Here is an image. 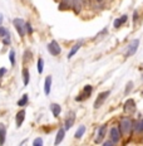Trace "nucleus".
Returning a JSON list of instances; mask_svg holds the SVG:
<instances>
[{
  "instance_id": "obj_32",
  "label": "nucleus",
  "mask_w": 143,
  "mask_h": 146,
  "mask_svg": "<svg viewBox=\"0 0 143 146\" xmlns=\"http://www.w3.org/2000/svg\"><path fill=\"white\" fill-rule=\"evenodd\" d=\"M5 72H7V69H5V68H0V78L5 74Z\"/></svg>"
},
{
  "instance_id": "obj_28",
  "label": "nucleus",
  "mask_w": 143,
  "mask_h": 146,
  "mask_svg": "<svg viewBox=\"0 0 143 146\" xmlns=\"http://www.w3.org/2000/svg\"><path fill=\"white\" fill-rule=\"evenodd\" d=\"M9 58H10L11 66H14V64H15V52H14V50H11L10 53H9Z\"/></svg>"
},
{
  "instance_id": "obj_8",
  "label": "nucleus",
  "mask_w": 143,
  "mask_h": 146,
  "mask_svg": "<svg viewBox=\"0 0 143 146\" xmlns=\"http://www.w3.org/2000/svg\"><path fill=\"white\" fill-rule=\"evenodd\" d=\"M48 50H49V53L51 56H59L60 52H62V48H60L59 43H58L57 40H51L49 44H48Z\"/></svg>"
},
{
  "instance_id": "obj_9",
  "label": "nucleus",
  "mask_w": 143,
  "mask_h": 146,
  "mask_svg": "<svg viewBox=\"0 0 143 146\" xmlns=\"http://www.w3.org/2000/svg\"><path fill=\"white\" fill-rule=\"evenodd\" d=\"M105 135H107V125L104 123V125H102V126L98 129V132H97V136H96L94 142H96V144H100V142H103Z\"/></svg>"
},
{
  "instance_id": "obj_26",
  "label": "nucleus",
  "mask_w": 143,
  "mask_h": 146,
  "mask_svg": "<svg viewBox=\"0 0 143 146\" xmlns=\"http://www.w3.org/2000/svg\"><path fill=\"white\" fill-rule=\"evenodd\" d=\"M33 146H43V139L42 137H36L33 142Z\"/></svg>"
},
{
  "instance_id": "obj_5",
  "label": "nucleus",
  "mask_w": 143,
  "mask_h": 146,
  "mask_svg": "<svg viewBox=\"0 0 143 146\" xmlns=\"http://www.w3.org/2000/svg\"><path fill=\"white\" fill-rule=\"evenodd\" d=\"M109 95H111V91H103V92H100L98 96H97V98H96V101H94V106L93 107L94 108H99L100 106L103 105V103L105 102V100L109 97Z\"/></svg>"
},
{
  "instance_id": "obj_22",
  "label": "nucleus",
  "mask_w": 143,
  "mask_h": 146,
  "mask_svg": "<svg viewBox=\"0 0 143 146\" xmlns=\"http://www.w3.org/2000/svg\"><path fill=\"white\" fill-rule=\"evenodd\" d=\"M8 36H10V33L8 32L7 28H4V27H0V39H5L8 38Z\"/></svg>"
},
{
  "instance_id": "obj_29",
  "label": "nucleus",
  "mask_w": 143,
  "mask_h": 146,
  "mask_svg": "<svg viewBox=\"0 0 143 146\" xmlns=\"http://www.w3.org/2000/svg\"><path fill=\"white\" fill-rule=\"evenodd\" d=\"M138 18H139V15H138V11H134V13H133V23H138Z\"/></svg>"
},
{
  "instance_id": "obj_7",
  "label": "nucleus",
  "mask_w": 143,
  "mask_h": 146,
  "mask_svg": "<svg viewBox=\"0 0 143 146\" xmlns=\"http://www.w3.org/2000/svg\"><path fill=\"white\" fill-rule=\"evenodd\" d=\"M134 111H136V102H134V100H133V98L127 100V101L124 102V105H123V112H124V113H127V115H132Z\"/></svg>"
},
{
  "instance_id": "obj_18",
  "label": "nucleus",
  "mask_w": 143,
  "mask_h": 146,
  "mask_svg": "<svg viewBox=\"0 0 143 146\" xmlns=\"http://www.w3.org/2000/svg\"><path fill=\"white\" fill-rule=\"evenodd\" d=\"M133 130L138 133L143 132V117L139 121H134V127H133Z\"/></svg>"
},
{
  "instance_id": "obj_10",
  "label": "nucleus",
  "mask_w": 143,
  "mask_h": 146,
  "mask_svg": "<svg viewBox=\"0 0 143 146\" xmlns=\"http://www.w3.org/2000/svg\"><path fill=\"white\" fill-rule=\"evenodd\" d=\"M127 20H128V15H127V14L121 15L119 18L114 19V22H113V28H114V29H119V28H122V27H123L124 24L127 23Z\"/></svg>"
},
{
  "instance_id": "obj_21",
  "label": "nucleus",
  "mask_w": 143,
  "mask_h": 146,
  "mask_svg": "<svg viewBox=\"0 0 143 146\" xmlns=\"http://www.w3.org/2000/svg\"><path fill=\"white\" fill-rule=\"evenodd\" d=\"M29 103V97H28V95H24L22 98H19V101H18V103L16 105L18 106H22V107H24V106H26Z\"/></svg>"
},
{
  "instance_id": "obj_24",
  "label": "nucleus",
  "mask_w": 143,
  "mask_h": 146,
  "mask_svg": "<svg viewBox=\"0 0 143 146\" xmlns=\"http://www.w3.org/2000/svg\"><path fill=\"white\" fill-rule=\"evenodd\" d=\"M73 9H74V11L75 13H79L80 11V4H79V0H73Z\"/></svg>"
},
{
  "instance_id": "obj_25",
  "label": "nucleus",
  "mask_w": 143,
  "mask_h": 146,
  "mask_svg": "<svg viewBox=\"0 0 143 146\" xmlns=\"http://www.w3.org/2000/svg\"><path fill=\"white\" fill-rule=\"evenodd\" d=\"M133 87H134L133 82H128V83H127V86H126V88H124V95H128L130 91H132Z\"/></svg>"
},
{
  "instance_id": "obj_4",
  "label": "nucleus",
  "mask_w": 143,
  "mask_h": 146,
  "mask_svg": "<svg viewBox=\"0 0 143 146\" xmlns=\"http://www.w3.org/2000/svg\"><path fill=\"white\" fill-rule=\"evenodd\" d=\"M14 27L15 29H16V32L19 33L20 36H24L26 33V23L24 22L23 19H20V18H16V19H14Z\"/></svg>"
},
{
  "instance_id": "obj_17",
  "label": "nucleus",
  "mask_w": 143,
  "mask_h": 146,
  "mask_svg": "<svg viewBox=\"0 0 143 146\" xmlns=\"http://www.w3.org/2000/svg\"><path fill=\"white\" fill-rule=\"evenodd\" d=\"M51 90V76H48L45 78V83H44V92L45 95H49Z\"/></svg>"
},
{
  "instance_id": "obj_19",
  "label": "nucleus",
  "mask_w": 143,
  "mask_h": 146,
  "mask_svg": "<svg viewBox=\"0 0 143 146\" xmlns=\"http://www.w3.org/2000/svg\"><path fill=\"white\" fill-rule=\"evenodd\" d=\"M29 81H30L29 69L28 68H23V82H24V86H28Z\"/></svg>"
},
{
  "instance_id": "obj_33",
  "label": "nucleus",
  "mask_w": 143,
  "mask_h": 146,
  "mask_svg": "<svg viewBox=\"0 0 143 146\" xmlns=\"http://www.w3.org/2000/svg\"><path fill=\"white\" fill-rule=\"evenodd\" d=\"M1 23H3V15L0 14V25H1Z\"/></svg>"
},
{
  "instance_id": "obj_30",
  "label": "nucleus",
  "mask_w": 143,
  "mask_h": 146,
  "mask_svg": "<svg viewBox=\"0 0 143 146\" xmlns=\"http://www.w3.org/2000/svg\"><path fill=\"white\" fill-rule=\"evenodd\" d=\"M26 32H28V34H32L33 29H32V25H30V23H26Z\"/></svg>"
},
{
  "instance_id": "obj_14",
  "label": "nucleus",
  "mask_w": 143,
  "mask_h": 146,
  "mask_svg": "<svg viewBox=\"0 0 143 146\" xmlns=\"http://www.w3.org/2000/svg\"><path fill=\"white\" fill-rule=\"evenodd\" d=\"M64 136H65V129H59V131L57 132V136H55V141H54V145H55V146L59 145L60 142L63 141Z\"/></svg>"
},
{
  "instance_id": "obj_23",
  "label": "nucleus",
  "mask_w": 143,
  "mask_h": 146,
  "mask_svg": "<svg viewBox=\"0 0 143 146\" xmlns=\"http://www.w3.org/2000/svg\"><path fill=\"white\" fill-rule=\"evenodd\" d=\"M36 68H38V72H39V73H43V69H44V60H43V58H39V59H38V64H36Z\"/></svg>"
},
{
  "instance_id": "obj_1",
  "label": "nucleus",
  "mask_w": 143,
  "mask_h": 146,
  "mask_svg": "<svg viewBox=\"0 0 143 146\" xmlns=\"http://www.w3.org/2000/svg\"><path fill=\"white\" fill-rule=\"evenodd\" d=\"M118 127H119L122 135H130V132L133 131V127H134V121L128 116H123L118 122Z\"/></svg>"
},
{
  "instance_id": "obj_12",
  "label": "nucleus",
  "mask_w": 143,
  "mask_h": 146,
  "mask_svg": "<svg viewBox=\"0 0 143 146\" xmlns=\"http://www.w3.org/2000/svg\"><path fill=\"white\" fill-rule=\"evenodd\" d=\"M7 140V127L4 123L0 122V146H4Z\"/></svg>"
},
{
  "instance_id": "obj_15",
  "label": "nucleus",
  "mask_w": 143,
  "mask_h": 146,
  "mask_svg": "<svg viewBox=\"0 0 143 146\" xmlns=\"http://www.w3.org/2000/svg\"><path fill=\"white\" fill-rule=\"evenodd\" d=\"M80 47H82V42H78V43H75L74 45L72 47V49H71V52L68 53V59H71V58H73V57L77 54V52L80 49Z\"/></svg>"
},
{
  "instance_id": "obj_20",
  "label": "nucleus",
  "mask_w": 143,
  "mask_h": 146,
  "mask_svg": "<svg viewBox=\"0 0 143 146\" xmlns=\"http://www.w3.org/2000/svg\"><path fill=\"white\" fill-rule=\"evenodd\" d=\"M84 132H86V126H84V125H80V126L78 127L75 135H74L75 139H82V137H83V135H84Z\"/></svg>"
},
{
  "instance_id": "obj_11",
  "label": "nucleus",
  "mask_w": 143,
  "mask_h": 146,
  "mask_svg": "<svg viewBox=\"0 0 143 146\" xmlns=\"http://www.w3.org/2000/svg\"><path fill=\"white\" fill-rule=\"evenodd\" d=\"M74 121H75V113H74V112H69V115L65 118V126H64V129L65 130H69L73 126V125H74Z\"/></svg>"
},
{
  "instance_id": "obj_34",
  "label": "nucleus",
  "mask_w": 143,
  "mask_h": 146,
  "mask_svg": "<svg viewBox=\"0 0 143 146\" xmlns=\"http://www.w3.org/2000/svg\"><path fill=\"white\" fill-rule=\"evenodd\" d=\"M97 1H98V3H102V1H103V0H97Z\"/></svg>"
},
{
  "instance_id": "obj_6",
  "label": "nucleus",
  "mask_w": 143,
  "mask_h": 146,
  "mask_svg": "<svg viewBox=\"0 0 143 146\" xmlns=\"http://www.w3.org/2000/svg\"><path fill=\"white\" fill-rule=\"evenodd\" d=\"M92 92H93V87L90 86V84H87V86H84V88H83V91H82L80 95L75 97V101H78V102L86 101L88 97H90V95H92Z\"/></svg>"
},
{
  "instance_id": "obj_3",
  "label": "nucleus",
  "mask_w": 143,
  "mask_h": 146,
  "mask_svg": "<svg viewBox=\"0 0 143 146\" xmlns=\"http://www.w3.org/2000/svg\"><path fill=\"white\" fill-rule=\"evenodd\" d=\"M109 137H111V141L113 142V144H118V142L121 141V137H122V132L119 130V127L118 126H113L111 127V130H109Z\"/></svg>"
},
{
  "instance_id": "obj_13",
  "label": "nucleus",
  "mask_w": 143,
  "mask_h": 146,
  "mask_svg": "<svg viewBox=\"0 0 143 146\" xmlns=\"http://www.w3.org/2000/svg\"><path fill=\"white\" fill-rule=\"evenodd\" d=\"M24 120H25V111L24 110H20L19 112L16 113V117H15V121H16V126L20 127L24 122Z\"/></svg>"
},
{
  "instance_id": "obj_27",
  "label": "nucleus",
  "mask_w": 143,
  "mask_h": 146,
  "mask_svg": "<svg viewBox=\"0 0 143 146\" xmlns=\"http://www.w3.org/2000/svg\"><path fill=\"white\" fill-rule=\"evenodd\" d=\"M68 8H69V4L67 3V0H62V3H60V5H59L60 10H64V9H68Z\"/></svg>"
},
{
  "instance_id": "obj_16",
  "label": "nucleus",
  "mask_w": 143,
  "mask_h": 146,
  "mask_svg": "<svg viewBox=\"0 0 143 146\" xmlns=\"http://www.w3.org/2000/svg\"><path fill=\"white\" fill-rule=\"evenodd\" d=\"M50 110H51V113H53L54 117H59L60 112H62V107H60L58 103H51V105H50Z\"/></svg>"
},
{
  "instance_id": "obj_31",
  "label": "nucleus",
  "mask_w": 143,
  "mask_h": 146,
  "mask_svg": "<svg viewBox=\"0 0 143 146\" xmlns=\"http://www.w3.org/2000/svg\"><path fill=\"white\" fill-rule=\"evenodd\" d=\"M103 146H114V144L111 141V140H108V141H104V142H103Z\"/></svg>"
},
{
  "instance_id": "obj_2",
  "label": "nucleus",
  "mask_w": 143,
  "mask_h": 146,
  "mask_svg": "<svg viewBox=\"0 0 143 146\" xmlns=\"http://www.w3.org/2000/svg\"><path fill=\"white\" fill-rule=\"evenodd\" d=\"M138 48H139V39H134V40H132L129 43L128 48H127L124 57H126V58H129V57L134 56V54L137 53V50H138Z\"/></svg>"
}]
</instances>
